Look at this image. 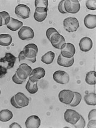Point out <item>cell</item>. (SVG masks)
<instances>
[{
    "label": "cell",
    "instance_id": "obj_31",
    "mask_svg": "<svg viewBox=\"0 0 96 128\" xmlns=\"http://www.w3.org/2000/svg\"><path fill=\"white\" fill-rule=\"evenodd\" d=\"M86 126V122L82 116H80V119L76 124L74 125V128H84Z\"/></svg>",
    "mask_w": 96,
    "mask_h": 128
},
{
    "label": "cell",
    "instance_id": "obj_17",
    "mask_svg": "<svg viewBox=\"0 0 96 128\" xmlns=\"http://www.w3.org/2000/svg\"><path fill=\"white\" fill-rule=\"evenodd\" d=\"M85 26L89 29H95L96 28V16L89 14L84 19Z\"/></svg>",
    "mask_w": 96,
    "mask_h": 128
},
{
    "label": "cell",
    "instance_id": "obj_26",
    "mask_svg": "<svg viewBox=\"0 0 96 128\" xmlns=\"http://www.w3.org/2000/svg\"><path fill=\"white\" fill-rule=\"evenodd\" d=\"M48 15V13H38L35 11L34 14V18L36 21L42 22L45 20Z\"/></svg>",
    "mask_w": 96,
    "mask_h": 128
},
{
    "label": "cell",
    "instance_id": "obj_20",
    "mask_svg": "<svg viewBox=\"0 0 96 128\" xmlns=\"http://www.w3.org/2000/svg\"><path fill=\"white\" fill-rule=\"evenodd\" d=\"M12 41L13 38L10 34H0V46H8L12 43Z\"/></svg>",
    "mask_w": 96,
    "mask_h": 128
},
{
    "label": "cell",
    "instance_id": "obj_18",
    "mask_svg": "<svg viewBox=\"0 0 96 128\" xmlns=\"http://www.w3.org/2000/svg\"><path fill=\"white\" fill-rule=\"evenodd\" d=\"M57 62L60 66L66 68H70L74 64V58L73 57L71 58H66L63 57L60 54L58 57Z\"/></svg>",
    "mask_w": 96,
    "mask_h": 128
},
{
    "label": "cell",
    "instance_id": "obj_35",
    "mask_svg": "<svg viewBox=\"0 0 96 128\" xmlns=\"http://www.w3.org/2000/svg\"><path fill=\"white\" fill-rule=\"evenodd\" d=\"M30 49L34 50L37 53L38 52V48L36 45L34 44H30L25 46L24 50Z\"/></svg>",
    "mask_w": 96,
    "mask_h": 128
},
{
    "label": "cell",
    "instance_id": "obj_6",
    "mask_svg": "<svg viewBox=\"0 0 96 128\" xmlns=\"http://www.w3.org/2000/svg\"><path fill=\"white\" fill-rule=\"evenodd\" d=\"M18 37L23 41H30L34 37V32L31 28L23 26L18 32Z\"/></svg>",
    "mask_w": 96,
    "mask_h": 128
},
{
    "label": "cell",
    "instance_id": "obj_5",
    "mask_svg": "<svg viewBox=\"0 0 96 128\" xmlns=\"http://www.w3.org/2000/svg\"><path fill=\"white\" fill-rule=\"evenodd\" d=\"M61 54L66 58H73L76 52L75 46L71 43H65L61 48Z\"/></svg>",
    "mask_w": 96,
    "mask_h": 128
},
{
    "label": "cell",
    "instance_id": "obj_39",
    "mask_svg": "<svg viewBox=\"0 0 96 128\" xmlns=\"http://www.w3.org/2000/svg\"><path fill=\"white\" fill-rule=\"evenodd\" d=\"M10 103L12 106H14L17 109H20V108H22L21 107H20L18 105V104L16 103L15 98H14V96L10 100Z\"/></svg>",
    "mask_w": 96,
    "mask_h": 128
},
{
    "label": "cell",
    "instance_id": "obj_40",
    "mask_svg": "<svg viewBox=\"0 0 96 128\" xmlns=\"http://www.w3.org/2000/svg\"><path fill=\"white\" fill-rule=\"evenodd\" d=\"M96 120H92L89 121L88 122L87 128H96Z\"/></svg>",
    "mask_w": 96,
    "mask_h": 128
},
{
    "label": "cell",
    "instance_id": "obj_28",
    "mask_svg": "<svg viewBox=\"0 0 96 128\" xmlns=\"http://www.w3.org/2000/svg\"><path fill=\"white\" fill-rule=\"evenodd\" d=\"M10 16L9 14L6 12L3 11L0 12V27L5 25L7 19Z\"/></svg>",
    "mask_w": 96,
    "mask_h": 128
},
{
    "label": "cell",
    "instance_id": "obj_38",
    "mask_svg": "<svg viewBox=\"0 0 96 128\" xmlns=\"http://www.w3.org/2000/svg\"><path fill=\"white\" fill-rule=\"evenodd\" d=\"M12 79L14 83H15V84H22L24 82H25V81H24V80H20V79L18 77L16 73V74L14 75V76H13Z\"/></svg>",
    "mask_w": 96,
    "mask_h": 128
},
{
    "label": "cell",
    "instance_id": "obj_2",
    "mask_svg": "<svg viewBox=\"0 0 96 128\" xmlns=\"http://www.w3.org/2000/svg\"><path fill=\"white\" fill-rule=\"evenodd\" d=\"M37 53L34 50H24L19 54L18 59L19 62L25 60H28L32 63H34L36 62Z\"/></svg>",
    "mask_w": 96,
    "mask_h": 128
},
{
    "label": "cell",
    "instance_id": "obj_12",
    "mask_svg": "<svg viewBox=\"0 0 96 128\" xmlns=\"http://www.w3.org/2000/svg\"><path fill=\"white\" fill-rule=\"evenodd\" d=\"M41 120L40 118L37 116H31L28 117L25 123L27 128H38L40 127Z\"/></svg>",
    "mask_w": 96,
    "mask_h": 128
},
{
    "label": "cell",
    "instance_id": "obj_25",
    "mask_svg": "<svg viewBox=\"0 0 96 128\" xmlns=\"http://www.w3.org/2000/svg\"><path fill=\"white\" fill-rule=\"evenodd\" d=\"M74 96L72 102L70 106L72 107H76L79 105L82 100L81 94L78 92H74Z\"/></svg>",
    "mask_w": 96,
    "mask_h": 128
},
{
    "label": "cell",
    "instance_id": "obj_22",
    "mask_svg": "<svg viewBox=\"0 0 96 128\" xmlns=\"http://www.w3.org/2000/svg\"><path fill=\"white\" fill-rule=\"evenodd\" d=\"M13 118V114L9 110H3L0 112V121L6 122L11 120Z\"/></svg>",
    "mask_w": 96,
    "mask_h": 128
},
{
    "label": "cell",
    "instance_id": "obj_37",
    "mask_svg": "<svg viewBox=\"0 0 96 128\" xmlns=\"http://www.w3.org/2000/svg\"><path fill=\"white\" fill-rule=\"evenodd\" d=\"M8 70L6 67L0 66V78H3L8 73Z\"/></svg>",
    "mask_w": 96,
    "mask_h": 128
},
{
    "label": "cell",
    "instance_id": "obj_30",
    "mask_svg": "<svg viewBox=\"0 0 96 128\" xmlns=\"http://www.w3.org/2000/svg\"><path fill=\"white\" fill-rule=\"evenodd\" d=\"M86 6L88 9L91 10H96V0H88L86 3Z\"/></svg>",
    "mask_w": 96,
    "mask_h": 128
},
{
    "label": "cell",
    "instance_id": "obj_19",
    "mask_svg": "<svg viewBox=\"0 0 96 128\" xmlns=\"http://www.w3.org/2000/svg\"><path fill=\"white\" fill-rule=\"evenodd\" d=\"M38 81L33 82L29 80L28 81L26 86V88L31 94H34L38 91Z\"/></svg>",
    "mask_w": 96,
    "mask_h": 128
},
{
    "label": "cell",
    "instance_id": "obj_27",
    "mask_svg": "<svg viewBox=\"0 0 96 128\" xmlns=\"http://www.w3.org/2000/svg\"><path fill=\"white\" fill-rule=\"evenodd\" d=\"M18 77L21 80L26 81V79L29 76L26 72L22 68H19L17 69L16 72Z\"/></svg>",
    "mask_w": 96,
    "mask_h": 128
},
{
    "label": "cell",
    "instance_id": "obj_4",
    "mask_svg": "<svg viewBox=\"0 0 96 128\" xmlns=\"http://www.w3.org/2000/svg\"><path fill=\"white\" fill-rule=\"evenodd\" d=\"M80 116L79 113L74 110L68 109L64 113V120L68 123L74 125L80 120Z\"/></svg>",
    "mask_w": 96,
    "mask_h": 128
},
{
    "label": "cell",
    "instance_id": "obj_9",
    "mask_svg": "<svg viewBox=\"0 0 96 128\" xmlns=\"http://www.w3.org/2000/svg\"><path fill=\"white\" fill-rule=\"evenodd\" d=\"M54 80L56 83L62 84H66L69 82L70 78L68 74L62 70H58L53 75Z\"/></svg>",
    "mask_w": 96,
    "mask_h": 128
},
{
    "label": "cell",
    "instance_id": "obj_32",
    "mask_svg": "<svg viewBox=\"0 0 96 128\" xmlns=\"http://www.w3.org/2000/svg\"><path fill=\"white\" fill-rule=\"evenodd\" d=\"M59 33L58 31L54 28H50L46 31V36L48 39L50 41L51 37L55 34Z\"/></svg>",
    "mask_w": 96,
    "mask_h": 128
},
{
    "label": "cell",
    "instance_id": "obj_1",
    "mask_svg": "<svg viewBox=\"0 0 96 128\" xmlns=\"http://www.w3.org/2000/svg\"><path fill=\"white\" fill-rule=\"evenodd\" d=\"M63 25L66 31L70 33L75 32L80 27L79 22L75 18H68L63 22Z\"/></svg>",
    "mask_w": 96,
    "mask_h": 128
},
{
    "label": "cell",
    "instance_id": "obj_43",
    "mask_svg": "<svg viewBox=\"0 0 96 128\" xmlns=\"http://www.w3.org/2000/svg\"><path fill=\"white\" fill-rule=\"evenodd\" d=\"M1 95V90H0V96Z\"/></svg>",
    "mask_w": 96,
    "mask_h": 128
},
{
    "label": "cell",
    "instance_id": "obj_14",
    "mask_svg": "<svg viewBox=\"0 0 96 128\" xmlns=\"http://www.w3.org/2000/svg\"><path fill=\"white\" fill-rule=\"evenodd\" d=\"M17 58L11 53H6L5 56L0 59V62L2 63H8V70L12 69L14 66Z\"/></svg>",
    "mask_w": 96,
    "mask_h": 128
},
{
    "label": "cell",
    "instance_id": "obj_34",
    "mask_svg": "<svg viewBox=\"0 0 96 128\" xmlns=\"http://www.w3.org/2000/svg\"><path fill=\"white\" fill-rule=\"evenodd\" d=\"M65 0L61 1L58 4V10L59 11L61 14H67V13L65 11V8H64V4L65 2Z\"/></svg>",
    "mask_w": 96,
    "mask_h": 128
},
{
    "label": "cell",
    "instance_id": "obj_7",
    "mask_svg": "<svg viewBox=\"0 0 96 128\" xmlns=\"http://www.w3.org/2000/svg\"><path fill=\"white\" fill-rule=\"evenodd\" d=\"M30 12V8L25 4H18L15 8V14L18 18L22 19H26L29 18Z\"/></svg>",
    "mask_w": 96,
    "mask_h": 128
},
{
    "label": "cell",
    "instance_id": "obj_13",
    "mask_svg": "<svg viewBox=\"0 0 96 128\" xmlns=\"http://www.w3.org/2000/svg\"><path fill=\"white\" fill-rule=\"evenodd\" d=\"M79 45L80 50L82 52H88L92 48L93 42L90 38L85 37L80 40Z\"/></svg>",
    "mask_w": 96,
    "mask_h": 128
},
{
    "label": "cell",
    "instance_id": "obj_23",
    "mask_svg": "<svg viewBox=\"0 0 96 128\" xmlns=\"http://www.w3.org/2000/svg\"><path fill=\"white\" fill-rule=\"evenodd\" d=\"M84 101L89 106H96V94L95 93H90L85 95Z\"/></svg>",
    "mask_w": 96,
    "mask_h": 128
},
{
    "label": "cell",
    "instance_id": "obj_29",
    "mask_svg": "<svg viewBox=\"0 0 96 128\" xmlns=\"http://www.w3.org/2000/svg\"><path fill=\"white\" fill-rule=\"evenodd\" d=\"M36 8L44 7L48 8V0H36L35 1Z\"/></svg>",
    "mask_w": 96,
    "mask_h": 128
},
{
    "label": "cell",
    "instance_id": "obj_15",
    "mask_svg": "<svg viewBox=\"0 0 96 128\" xmlns=\"http://www.w3.org/2000/svg\"><path fill=\"white\" fill-rule=\"evenodd\" d=\"M14 98L18 105L22 108L27 107L29 104V98L21 92L17 93L14 96Z\"/></svg>",
    "mask_w": 96,
    "mask_h": 128
},
{
    "label": "cell",
    "instance_id": "obj_42",
    "mask_svg": "<svg viewBox=\"0 0 96 128\" xmlns=\"http://www.w3.org/2000/svg\"><path fill=\"white\" fill-rule=\"evenodd\" d=\"M9 128H21V126L18 124L17 122H14V123H12V124L10 125L9 126Z\"/></svg>",
    "mask_w": 96,
    "mask_h": 128
},
{
    "label": "cell",
    "instance_id": "obj_24",
    "mask_svg": "<svg viewBox=\"0 0 96 128\" xmlns=\"http://www.w3.org/2000/svg\"><path fill=\"white\" fill-rule=\"evenodd\" d=\"M86 82L89 85H96V71H90L86 74Z\"/></svg>",
    "mask_w": 96,
    "mask_h": 128
},
{
    "label": "cell",
    "instance_id": "obj_8",
    "mask_svg": "<svg viewBox=\"0 0 96 128\" xmlns=\"http://www.w3.org/2000/svg\"><path fill=\"white\" fill-rule=\"evenodd\" d=\"M74 96V92L68 90L61 91L58 94L60 102L66 105H70L72 103Z\"/></svg>",
    "mask_w": 96,
    "mask_h": 128
},
{
    "label": "cell",
    "instance_id": "obj_10",
    "mask_svg": "<svg viewBox=\"0 0 96 128\" xmlns=\"http://www.w3.org/2000/svg\"><path fill=\"white\" fill-rule=\"evenodd\" d=\"M50 42L52 46L58 50L61 49L62 46L66 43L65 38L59 33L53 35L51 37Z\"/></svg>",
    "mask_w": 96,
    "mask_h": 128
},
{
    "label": "cell",
    "instance_id": "obj_44",
    "mask_svg": "<svg viewBox=\"0 0 96 128\" xmlns=\"http://www.w3.org/2000/svg\"></svg>",
    "mask_w": 96,
    "mask_h": 128
},
{
    "label": "cell",
    "instance_id": "obj_33",
    "mask_svg": "<svg viewBox=\"0 0 96 128\" xmlns=\"http://www.w3.org/2000/svg\"><path fill=\"white\" fill-rule=\"evenodd\" d=\"M19 67L24 70L29 76H30L32 70L31 67L26 64H22L19 66Z\"/></svg>",
    "mask_w": 96,
    "mask_h": 128
},
{
    "label": "cell",
    "instance_id": "obj_3",
    "mask_svg": "<svg viewBox=\"0 0 96 128\" xmlns=\"http://www.w3.org/2000/svg\"><path fill=\"white\" fill-rule=\"evenodd\" d=\"M64 6L67 14H76L80 10V4L78 0H66L64 2Z\"/></svg>",
    "mask_w": 96,
    "mask_h": 128
},
{
    "label": "cell",
    "instance_id": "obj_16",
    "mask_svg": "<svg viewBox=\"0 0 96 128\" xmlns=\"http://www.w3.org/2000/svg\"><path fill=\"white\" fill-rule=\"evenodd\" d=\"M23 24V22L11 17L6 26L9 30L13 32H16L22 27Z\"/></svg>",
    "mask_w": 96,
    "mask_h": 128
},
{
    "label": "cell",
    "instance_id": "obj_41",
    "mask_svg": "<svg viewBox=\"0 0 96 128\" xmlns=\"http://www.w3.org/2000/svg\"><path fill=\"white\" fill-rule=\"evenodd\" d=\"M48 8L44 7H38L36 8L35 11L38 13H48Z\"/></svg>",
    "mask_w": 96,
    "mask_h": 128
},
{
    "label": "cell",
    "instance_id": "obj_21",
    "mask_svg": "<svg viewBox=\"0 0 96 128\" xmlns=\"http://www.w3.org/2000/svg\"><path fill=\"white\" fill-rule=\"evenodd\" d=\"M55 57V54L52 52H48L42 56L41 60L46 65H50L53 62Z\"/></svg>",
    "mask_w": 96,
    "mask_h": 128
},
{
    "label": "cell",
    "instance_id": "obj_11",
    "mask_svg": "<svg viewBox=\"0 0 96 128\" xmlns=\"http://www.w3.org/2000/svg\"><path fill=\"white\" fill-rule=\"evenodd\" d=\"M45 75L46 71L44 68L41 67L35 68L30 74L29 80L33 82L38 81L39 80L43 78Z\"/></svg>",
    "mask_w": 96,
    "mask_h": 128
},
{
    "label": "cell",
    "instance_id": "obj_36",
    "mask_svg": "<svg viewBox=\"0 0 96 128\" xmlns=\"http://www.w3.org/2000/svg\"><path fill=\"white\" fill-rule=\"evenodd\" d=\"M96 110L94 109L90 112L88 116V120H96Z\"/></svg>",
    "mask_w": 96,
    "mask_h": 128
}]
</instances>
